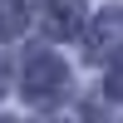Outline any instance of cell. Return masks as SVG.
Masks as SVG:
<instances>
[{
    "label": "cell",
    "mask_w": 123,
    "mask_h": 123,
    "mask_svg": "<svg viewBox=\"0 0 123 123\" xmlns=\"http://www.w3.org/2000/svg\"><path fill=\"white\" fill-rule=\"evenodd\" d=\"M0 94H5V59H0Z\"/></svg>",
    "instance_id": "obj_6"
},
{
    "label": "cell",
    "mask_w": 123,
    "mask_h": 123,
    "mask_svg": "<svg viewBox=\"0 0 123 123\" xmlns=\"http://www.w3.org/2000/svg\"><path fill=\"white\" fill-rule=\"evenodd\" d=\"M44 25H49V35H59V39L79 35V30H84V5H79V0H44Z\"/></svg>",
    "instance_id": "obj_2"
},
{
    "label": "cell",
    "mask_w": 123,
    "mask_h": 123,
    "mask_svg": "<svg viewBox=\"0 0 123 123\" xmlns=\"http://www.w3.org/2000/svg\"><path fill=\"white\" fill-rule=\"evenodd\" d=\"M118 30H123V20H118V15H104V20L94 25V49L113 44V39H118Z\"/></svg>",
    "instance_id": "obj_4"
},
{
    "label": "cell",
    "mask_w": 123,
    "mask_h": 123,
    "mask_svg": "<svg viewBox=\"0 0 123 123\" xmlns=\"http://www.w3.org/2000/svg\"><path fill=\"white\" fill-rule=\"evenodd\" d=\"M25 25H30V0H0V39L25 35Z\"/></svg>",
    "instance_id": "obj_3"
},
{
    "label": "cell",
    "mask_w": 123,
    "mask_h": 123,
    "mask_svg": "<svg viewBox=\"0 0 123 123\" xmlns=\"http://www.w3.org/2000/svg\"><path fill=\"white\" fill-rule=\"evenodd\" d=\"M108 94H118V98H123V54L113 59V74H108Z\"/></svg>",
    "instance_id": "obj_5"
},
{
    "label": "cell",
    "mask_w": 123,
    "mask_h": 123,
    "mask_svg": "<svg viewBox=\"0 0 123 123\" xmlns=\"http://www.w3.org/2000/svg\"><path fill=\"white\" fill-rule=\"evenodd\" d=\"M0 123H10V118H0Z\"/></svg>",
    "instance_id": "obj_7"
},
{
    "label": "cell",
    "mask_w": 123,
    "mask_h": 123,
    "mask_svg": "<svg viewBox=\"0 0 123 123\" xmlns=\"http://www.w3.org/2000/svg\"><path fill=\"white\" fill-rule=\"evenodd\" d=\"M64 84H69V74H64V64H59L49 49H39V54H30L25 59V79H20V94L30 98V104H54L59 94H64Z\"/></svg>",
    "instance_id": "obj_1"
}]
</instances>
